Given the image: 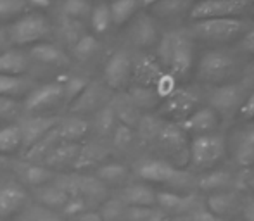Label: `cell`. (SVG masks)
Here are the masks:
<instances>
[{
  "label": "cell",
  "instance_id": "2",
  "mask_svg": "<svg viewBox=\"0 0 254 221\" xmlns=\"http://www.w3.org/2000/svg\"><path fill=\"white\" fill-rule=\"evenodd\" d=\"M249 24L239 17H214V19H202L194 23L192 31L197 38L221 44L237 38L248 30Z\"/></svg>",
  "mask_w": 254,
  "mask_h": 221
},
{
  "label": "cell",
  "instance_id": "5",
  "mask_svg": "<svg viewBox=\"0 0 254 221\" xmlns=\"http://www.w3.org/2000/svg\"><path fill=\"white\" fill-rule=\"evenodd\" d=\"M237 69V60L225 51L206 52L199 62V78L207 83H227Z\"/></svg>",
  "mask_w": 254,
  "mask_h": 221
},
{
  "label": "cell",
  "instance_id": "15",
  "mask_svg": "<svg viewBox=\"0 0 254 221\" xmlns=\"http://www.w3.org/2000/svg\"><path fill=\"white\" fill-rule=\"evenodd\" d=\"M133 73L131 69V60L125 52H118L109 59L106 66V81L113 88H123L130 81V76Z\"/></svg>",
  "mask_w": 254,
  "mask_h": 221
},
{
  "label": "cell",
  "instance_id": "4",
  "mask_svg": "<svg viewBox=\"0 0 254 221\" xmlns=\"http://www.w3.org/2000/svg\"><path fill=\"white\" fill-rule=\"evenodd\" d=\"M51 35V24L40 14H26L21 16L9 28V40L14 45H37Z\"/></svg>",
  "mask_w": 254,
  "mask_h": 221
},
{
  "label": "cell",
  "instance_id": "32",
  "mask_svg": "<svg viewBox=\"0 0 254 221\" xmlns=\"http://www.w3.org/2000/svg\"><path fill=\"white\" fill-rule=\"evenodd\" d=\"M234 206V195L232 194H213L207 199V209L213 216H223L230 211Z\"/></svg>",
  "mask_w": 254,
  "mask_h": 221
},
{
  "label": "cell",
  "instance_id": "54",
  "mask_svg": "<svg viewBox=\"0 0 254 221\" xmlns=\"http://www.w3.org/2000/svg\"><path fill=\"white\" fill-rule=\"evenodd\" d=\"M157 2H161V0H142L144 5H154V3H157Z\"/></svg>",
  "mask_w": 254,
  "mask_h": 221
},
{
  "label": "cell",
  "instance_id": "46",
  "mask_svg": "<svg viewBox=\"0 0 254 221\" xmlns=\"http://www.w3.org/2000/svg\"><path fill=\"white\" fill-rule=\"evenodd\" d=\"M239 110H241V116L244 119H254V90L248 95V99H246Z\"/></svg>",
  "mask_w": 254,
  "mask_h": 221
},
{
  "label": "cell",
  "instance_id": "49",
  "mask_svg": "<svg viewBox=\"0 0 254 221\" xmlns=\"http://www.w3.org/2000/svg\"><path fill=\"white\" fill-rule=\"evenodd\" d=\"M242 213H244V221H254V197L248 199Z\"/></svg>",
  "mask_w": 254,
  "mask_h": 221
},
{
  "label": "cell",
  "instance_id": "11",
  "mask_svg": "<svg viewBox=\"0 0 254 221\" xmlns=\"http://www.w3.org/2000/svg\"><path fill=\"white\" fill-rule=\"evenodd\" d=\"M30 202L26 188L19 183L0 185V220L17 216Z\"/></svg>",
  "mask_w": 254,
  "mask_h": 221
},
{
  "label": "cell",
  "instance_id": "22",
  "mask_svg": "<svg viewBox=\"0 0 254 221\" xmlns=\"http://www.w3.org/2000/svg\"><path fill=\"white\" fill-rule=\"evenodd\" d=\"M28 60L17 51H3L0 54V74L19 76L26 71Z\"/></svg>",
  "mask_w": 254,
  "mask_h": 221
},
{
  "label": "cell",
  "instance_id": "42",
  "mask_svg": "<svg viewBox=\"0 0 254 221\" xmlns=\"http://www.w3.org/2000/svg\"><path fill=\"white\" fill-rule=\"evenodd\" d=\"M152 213V208H128L125 221H147Z\"/></svg>",
  "mask_w": 254,
  "mask_h": 221
},
{
  "label": "cell",
  "instance_id": "50",
  "mask_svg": "<svg viewBox=\"0 0 254 221\" xmlns=\"http://www.w3.org/2000/svg\"><path fill=\"white\" fill-rule=\"evenodd\" d=\"M195 221H218L216 216H213L211 213H199L197 216H195Z\"/></svg>",
  "mask_w": 254,
  "mask_h": 221
},
{
  "label": "cell",
  "instance_id": "3",
  "mask_svg": "<svg viewBox=\"0 0 254 221\" xmlns=\"http://www.w3.org/2000/svg\"><path fill=\"white\" fill-rule=\"evenodd\" d=\"M159 147L166 152L168 158L173 161V166L184 167L190 161V144H189L187 133L178 124L161 123V128L156 135Z\"/></svg>",
  "mask_w": 254,
  "mask_h": 221
},
{
  "label": "cell",
  "instance_id": "56",
  "mask_svg": "<svg viewBox=\"0 0 254 221\" xmlns=\"http://www.w3.org/2000/svg\"><path fill=\"white\" fill-rule=\"evenodd\" d=\"M249 74H251V78H254V64L249 66Z\"/></svg>",
  "mask_w": 254,
  "mask_h": 221
},
{
  "label": "cell",
  "instance_id": "52",
  "mask_svg": "<svg viewBox=\"0 0 254 221\" xmlns=\"http://www.w3.org/2000/svg\"><path fill=\"white\" fill-rule=\"evenodd\" d=\"M147 221H170V220H168L163 213H159V211H156V209H154V213H152L151 218H149Z\"/></svg>",
  "mask_w": 254,
  "mask_h": 221
},
{
  "label": "cell",
  "instance_id": "7",
  "mask_svg": "<svg viewBox=\"0 0 254 221\" xmlns=\"http://www.w3.org/2000/svg\"><path fill=\"white\" fill-rule=\"evenodd\" d=\"M138 176L156 183H168L184 187L190 183V174L163 159H151L138 166Z\"/></svg>",
  "mask_w": 254,
  "mask_h": 221
},
{
  "label": "cell",
  "instance_id": "33",
  "mask_svg": "<svg viewBox=\"0 0 254 221\" xmlns=\"http://www.w3.org/2000/svg\"><path fill=\"white\" fill-rule=\"evenodd\" d=\"M90 23H92V28H94L97 33H104V31L109 30L111 26V10H109V5L106 3H99L97 7H94L90 12Z\"/></svg>",
  "mask_w": 254,
  "mask_h": 221
},
{
  "label": "cell",
  "instance_id": "13",
  "mask_svg": "<svg viewBox=\"0 0 254 221\" xmlns=\"http://www.w3.org/2000/svg\"><path fill=\"white\" fill-rule=\"evenodd\" d=\"M178 126L187 135L190 133L195 135V137H199V135H209L218 128V114L211 108L195 109L190 116H187L184 121H180Z\"/></svg>",
  "mask_w": 254,
  "mask_h": 221
},
{
  "label": "cell",
  "instance_id": "44",
  "mask_svg": "<svg viewBox=\"0 0 254 221\" xmlns=\"http://www.w3.org/2000/svg\"><path fill=\"white\" fill-rule=\"evenodd\" d=\"M113 123H114V112L113 109H102L101 114L97 117V126L101 128V131H109L113 128Z\"/></svg>",
  "mask_w": 254,
  "mask_h": 221
},
{
  "label": "cell",
  "instance_id": "40",
  "mask_svg": "<svg viewBox=\"0 0 254 221\" xmlns=\"http://www.w3.org/2000/svg\"><path fill=\"white\" fill-rule=\"evenodd\" d=\"M87 80H83V78H71L67 83L63 85L64 88V99H66L67 102H74L78 97L81 95V92L87 88Z\"/></svg>",
  "mask_w": 254,
  "mask_h": 221
},
{
  "label": "cell",
  "instance_id": "1",
  "mask_svg": "<svg viewBox=\"0 0 254 221\" xmlns=\"http://www.w3.org/2000/svg\"><path fill=\"white\" fill-rule=\"evenodd\" d=\"M159 55L163 64L170 69V76L184 78L192 67L194 45L185 33H168L161 40Z\"/></svg>",
  "mask_w": 254,
  "mask_h": 221
},
{
  "label": "cell",
  "instance_id": "20",
  "mask_svg": "<svg viewBox=\"0 0 254 221\" xmlns=\"http://www.w3.org/2000/svg\"><path fill=\"white\" fill-rule=\"evenodd\" d=\"M57 131V140L59 142H67V144H76L78 140L87 135L88 131V123L81 117H71V119L59 121L56 128Z\"/></svg>",
  "mask_w": 254,
  "mask_h": 221
},
{
  "label": "cell",
  "instance_id": "39",
  "mask_svg": "<svg viewBox=\"0 0 254 221\" xmlns=\"http://www.w3.org/2000/svg\"><path fill=\"white\" fill-rule=\"evenodd\" d=\"M99 99H101V90L94 87H87L81 92L80 97L74 101V108L78 109H92L99 104Z\"/></svg>",
  "mask_w": 254,
  "mask_h": 221
},
{
  "label": "cell",
  "instance_id": "55",
  "mask_svg": "<svg viewBox=\"0 0 254 221\" xmlns=\"http://www.w3.org/2000/svg\"><path fill=\"white\" fill-rule=\"evenodd\" d=\"M7 163V159H5V156H0V167H3V165Z\"/></svg>",
  "mask_w": 254,
  "mask_h": 221
},
{
  "label": "cell",
  "instance_id": "14",
  "mask_svg": "<svg viewBox=\"0 0 254 221\" xmlns=\"http://www.w3.org/2000/svg\"><path fill=\"white\" fill-rule=\"evenodd\" d=\"M61 99H64V88L63 83H47L44 87H38L31 92L30 95L26 97V109L28 110H42V109H49L52 108L56 102H59Z\"/></svg>",
  "mask_w": 254,
  "mask_h": 221
},
{
  "label": "cell",
  "instance_id": "26",
  "mask_svg": "<svg viewBox=\"0 0 254 221\" xmlns=\"http://www.w3.org/2000/svg\"><path fill=\"white\" fill-rule=\"evenodd\" d=\"M133 40L142 47H151L157 42V30L151 17H140L133 28Z\"/></svg>",
  "mask_w": 254,
  "mask_h": 221
},
{
  "label": "cell",
  "instance_id": "8",
  "mask_svg": "<svg viewBox=\"0 0 254 221\" xmlns=\"http://www.w3.org/2000/svg\"><path fill=\"white\" fill-rule=\"evenodd\" d=\"M253 0H201L190 9V17L195 21L214 17H235L246 12Z\"/></svg>",
  "mask_w": 254,
  "mask_h": 221
},
{
  "label": "cell",
  "instance_id": "48",
  "mask_svg": "<svg viewBox=\"0 0 254 221\" xmlns=\"http://www.w3.org/2000/svg\"><path fill=\"white\" fill-rule=\"evenodd\" d=\"M76 221H104L99 211H85L83 215L76 216Z\"/></svg>",
  "mask_w": 254,
  "mask_h": 221
},
{
  "label": "cell",
  "instance_id": "47",
  "mask_svg": "<svg viewBox=\"0 0 254 221\" xmlns=\"http://www.w3.org/2000/svg\"><path fill=\"white\" fill-rule=\"evenodd\" d=\"M241 47L244 49L246 52H249V54H254V28L246 33V37H244V40H242Z\"/></svg>",
  "mask_w": 254,
  "mask_h": 221
},
{
  "label": "cell",
  "instance_id": "35",
  "mask_svg": "<svg viewBox=\"0 0 254 221\" xmlns=\"http://www.w3.org/2000/svg\"><path fill=\"white\" fill-rule=\"evenodd\" d=\"M63 10L67 16V19H73V21L83 19V17H87L92 12L90 3L87 0H66Z\"/></svg>",
  "mask_w": 254,
  "mask_h": 221
},
{
  "label": "cell",
  "instance_id": "29",
  "mask_svg": "<svg viewBox=\"0 0 254 221\" xmlns=\"http://www.w3.org/2000/svg\"><path fill=\"white\" fill-rule=\"evenodd\" d=\"M127 209L128 206L120 199H109L102 204L99 215L102 216L104 221H125L127 218Z\"/></svg>",
  "mask_w": 254,
  "mask_h": 221
},
{
  "label": "cell",
  "instance_id": "41",
  "mask_svg": "<svg viewBox=\"0 0 254 221\" xmlns=\"http://www.w3.org/2000/svg\"><path fill=\"white\" fill-rule=\"evenodd\" d=\"M161 128V123L154 117H144L140 121V131L145 138H156L157 131Z\"/></svg>",
  "mask_w": 254,
  "mask_h": 221
},
{
  "label": "cell",
  "instance_id": "21",
  "mask_svg": "<svg viewBox=\"0 0 254 221\" xmlns=\"http://www.w3.org/2000/svg\"><path fill=\"white\" fill-rule=\"evenodd\" d=\"M31 57L44 64H52V66L67 64V55L64 54L61 49H57L56 45H52V44H44V42H40V44L31 47Z\"/></svg>",
  "mask_w": 254,
  "mask_h": 221
},
{
  "label": "cell",
  "instance_id": "10",
  "mask_svg": "<svg viewBox=\"0 0 254 221\" xmlns=\"http://www.w3.org/2000/svg\"><path fill=\"white\" fill-rule=\"evenodd\" d=\"M248 85L244 83H223L216 87L211 94V109H216L221 114H228L235 109H241L248 99Z\"/></svg>",
  "mask_w": 254,
  "mask_h": 221
},
{
  "label": "cell",
  "instance_id": "28",
  "mask_svg": "<svg viewBox=\"0 0 254 221\" xmlns=\"http://www.w3.org/2000/svg\"><path fill=\"white\" fill-rule=\"evenodd\" d=\"M192 0H161V2L154 3L152 12L157 14L161 17H175L184 14L185 10H189Z\"/></svg>",
  "mask_w": 254,
  "mask_h": 221
},
{
  "label": "cell",
  "instance_id": "9",
  "mask_svg": "<svg viewBox=\"0 0 254 221\" xmlns=\"http://www.w3.org/2000/svg\"><path fill=\"white\" fill-rule=\"evenodd\" d=\"M199 101H201V94L194 87L175 88L166 97L163 108H161V112L164 116L171 117V119L184 121L185 117L194 112Z\"/></svg>",
  "mask_w": 254,
  "mask_h": 221
},
{
  "label": "cell",
  "instance_id": "30",
  "mask_svg": "<svg viewBox=\"0 0 254 221\" xmlns=\"http://www.w3.org/2000/svg\"><path fill=\"white\" fill-rule=\"evenodd\" d=\"M127 167L123 165H116V163H111V165H104L97 169V178L106 183H121V181L127 178Z\"/></svg>",
  "mask_w": 254,
  "mask_h": 221
},
{
  "label": "cell",
  "instance_id": "43",
  "mask_svg": "<svg viewBox=\"0 0 254 221\" xmlns=\"http://www.w3.org/2000/svg\"><path fill=\"white\" fill-rule=\"evenodd\" d=\"M130 142H131L130 126H127V124H120V126L116 128V131H114V144H116L118 147H127Z\"/></svg>",
  "mask_w": 254,
  "mask_h": 221
},
{
  "label": "cell",
  "instance_id": "25",
  "mask_svg": "<svg viewBox=\"0 0 254 221\" xmlns=\"http://www.w3.org/2000/svg\"><path fill=\"white\" fill-rule=\"evenodd\" d=\"M17 218H19V221H66L59 211L45 208L42 204H28L17 215Z\"/></svg>",
  "mask_w": 254,
  "mask_h": 221
},
{
  "label": "cell",
  "instance_id": "57",
  "mask_svg": "<svg viewBox=\"0 0 254 221\" xmlns=\"http://www.w3.org/2000/svg\"><path fill=\"white\" fill-rule=\"evenodd\" d=\"M249 187H251V190L254 192V178H251V180H249Z\"/></svg>",
  "mask_w": 254,
  "mask_h": 221
},
{
  "label": "cell",
  "instance_id": "6",
  "mask_svg": "<svg viewBox=\"0 0 254 221\" xmlns=\"http://www.w3.org/2000/svg\"><path fill=\"white\" fill-rule=\"evenodd\" d=\"M225 156V138L221 135H199L190 144V163L197 169H209Z\"/></svg>",
  "mask_w": 254,
  "mask_h": 221
},
{
  "label": "cell",
  "instance_id": "16",
  "mask_svg": "<svg viewBox=\"0 0 254 221\" xmlns=\"http://www.w3.org/2000/svg\"><path fill=\"white\" fill-rule=\"evenodd\" d=\"M80 154V145L67 144V142H59L56 147L45 156L44 163L49 169H64V167L74 166Z\"/></svg>",
  "mask_w": 254,
  "mask_h": 221
},
{
  "label": "cell",
  "instance_id": "18",
  "mask_svg": "<svg viewBox=\"0 0 254 221\" xmlns=\"http://www.w3.org/2000/svg\"><path fill=\"white\" fill-rule=\"evenodd\" d=\"M121 201L128 208H152L156 204V192L147 185H130L123 190Z\"/></svg>",
  "mask_w": 254,
  "mask_h": 221
},
{
  "label": "cell",
  "instance_id": "36",
  "mask_svg": "<svg viewBox=\"0 0 254 221\" xmlns=\"http://www.w3.org/2000/svg\"><path fill=\"white\" fill-rule=\"evenodd\" d=\"M24 88V81L19 76H7L0 74V97H10L21 94Z\"/></svg>",
  "mask_w": 254,
  "mask_h": 221
},
{
  "label": "cell",
  "instance_id": "27",
  "mask_svg": "<svg viewBox=\"0 0 254 221\" xmlns=\"http://www.w3.org/2000/svg\"><path fill=\"white\" fill-rule=\"evenodd\" d=\"M137 5H138V0H114L109 5L113 24L121 26V24L127 23L133 16L135 10H137Z\"/></svg>",
  "mask_w": 254,
  "mask_h": 221
},
{
  "label": "cell",
  "instance_id": "31",
  "mask_svg": "<svg viewBox=\"0 0 254 221\" xmlns=\"http://www.w3.org/2000/svg\"><path fill=\"white\" fill-rule=\"evenodd\" d=\"M135 71H137L138 78H140L145 85L147 83L157 85L161 78H163V71H161L159 66H157V64L151 59H142L140 62H138V66Z\"/></svg>",
  "mask_w": 254,
  "mask_h": 221
},
{
  "label": "cell",
  "instance_id": "37",
  "mask_svg": "<svg viewBox=\"0 0 254 221\" xmlns=\"http://www.w3.org/2000/svg\"><path fill=\"white\" fill-rule=\"evenodd\" d=\"M28 9L26 0H0V19L21 16Z\"/></svg>",
  "mask_w": 254,
  "mask_h": 221
},
{
  "label": "cell",
  "instance_id": "24",
  "mask_svg": "<svg viewBox=\"0 0 254 221\" xmlns=\"http://www.w3.org/2000/svg\"><path fill=\"white\" fill-rule=\"evenodd\" d=\"M235 159H237V163L241 166L254 165V126H249L239 137L237 149H235Z\"/></svg>",
  "mask_w": 254,
  "mask_h": 221
},
{
  "label": "cell",
  "instance_id": "53",
  "mask_svg": "<svg viewBox=\"0 0 254 221\" xmlns=\"http://www.w3.org/2000/svg\"><path fill=\"white\" fill-rule=\"evenodd\" d=\"M5 42H7V37L2 30H0V54L3 52V47H5Z\"/></svg>",
  "mask_w": 254,
  "mask_h": 221
},
{
  "label": "cell",
  "instance_id": "38",
  "mask_svg": "<svg viewBox=\"0 0 254 221\" xmlns=\"http://www.w3.org/2000/svg\"><path fill=\"white\" fill-rule=\"evenodd\" d=\"M97 40H95L94 37H88V35H83V37L80 38V40L74 44L73 47V52L74 55L78 57V59L85 60L88 59V57H92V54H94L95 51H97Z\"/></svg>",
  "mask_w": 254,
  "mask_h": 221
},
{
  "label": "cell",
  "instance_id": "19",
  "mask_svg": "<svg viewBox=\"0 0 254 221\" xmlns=\"http://www.w3.org/2000/svg\"><path fill=\"white\" fill-rule=\"evenodd\" d=\"M156 204H159L168 213H185L197 204V197L190 195H178L171 192H159L156 194Z\"/></svg>",
  "mask_w": 254,
  "mask_h": 221
},
{
  "label": "cell",
  "instance_id": "51",
  "mask_svg": "<svg viewBox=\"0 0 254 221\" xmlns=\"http://www.w3.org/2000/svg\"><path fill=\"white\" fill-rule=\"evenodd\" d=\"M28 5H37V7H49L51 0H26Z\"/></svg>",
  "mask_w": 254,
  "mask_h": 221
},
{
  "label": "cell",
  "instance_id": "34",
  "mask_svg": "<svg viewBox=\"0 0 254 221\" xmlns=\"http://www.w3.org/2000/svg\"><path fill=\"white\" fill-rule=\"evenodd\" d=\"M228 183H230V174L225 173V171H213V173L201 178L199 187L204 188V190L216 192V190H221L223 187H227Z\"/></svg>",
  "mask_w": 254,
  "mask_h": 221
},
{
  "label": "cell",
  "instance_id": "23",
  "mask_svg": "<svg viewBox=\"0 0 254 221\" xmlns=\"http://www.w3.org/2000/svg\"><path fill=\"white\" fill-rule=\"evenodd\" d=\"M19 149H23L19 124H7L0 128V156L14 154Z\"/></svg>",
  "mask_w": 254,
  "mask_h": 221
},
{
  "label": "cell",
  "instance_id": "12",
  "mask_svg": "<svg viewBox=\"0 0 254 221\" xmlns=\"http://www.w3.org/2000/svg\"><path fill=\"white\" fill-rule=\"evenodd\" d=\"M59 121L61 119L56 116H35L30 117V119H24L19 124L21 138H23V149H30L40 138H44L47 133H51L54 128L59 124Z\"/></svg>",
  "mask_w": 254,
  "mask_h": 221
},
{
  "label": "cell",
  "instance_id": "45",
  "mask_svg": "<svg viewBox=\"0 0 254 221\" xmlns=\"http://www.w3.org/2000/svg\"><path fill=\"white\" fill-rule=\"evenodd\" d=\"M16 108H17V104L14 99L0 97V119H2V117H9L10 114H14Z\"/></svg>",
  "mask_w": 254,
  "mask_h": 221
},
{
  "label": "cell",
  "instance_id": "17",
  "mask_svg": "<svg viewBox=\"0 0 254 221\" xmlns=\"http://www.w3.org/2000/svg\"><path fill=\"white\" fill-rule=\"evenodd\" d=\"M16 173H17V176L21 178L23 183L30 185V187H35V188H40V187H44V185L51 183L54 178L52 169H49V167L44 165H33V163H30V161L17 163Z\"/></svg>",
  "mask_w": 254,
  "mask_h": 221
}]
</instances>
